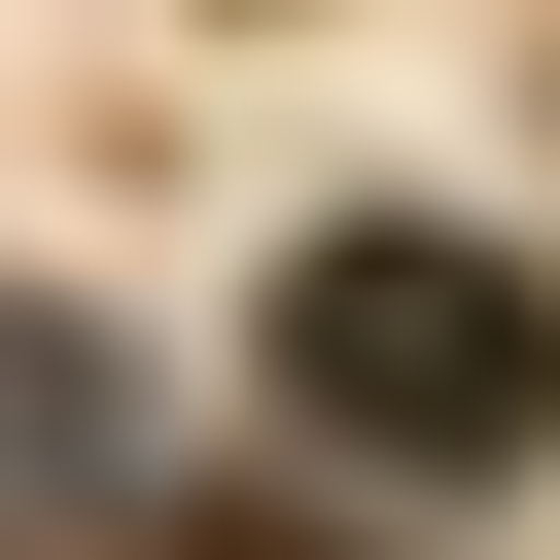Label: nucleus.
<instances>
[{"instance_id": "nucleus-1", "label": "nucleus", "mask_w": 560, "mask_h": 560, "mask_svg": "<svg viewBox=\"0 0 560 560\" xmlns=\"http://www.w3.org/2000/svg\"><path fill=\"white\" fill-rule=\"evenodd\" d=\"M280 420L385 490H490V455H560V280L455 210H350V245H280Z\"/></svg>"}, {"instance_id": "nucleus-3", "label": "nucleus", "mask_w": 560, "mask_h": 560, "mask_svg": "<svg viewBox=\"0 0 560 560\" xmlns=\"http://www.w3.org/2000/svg\"><path fill=\"white\" fill-rule=\"evenodd\" d=\"M175 560H350V525H175Z\"/></svg>"}, {"instance_id": "nucleus-2", "label": "nucleus", "mask_w": 560, "mask_h": 560, "mask_svg": "<svg viewBox=\"0 0 560 560\" xmlns=\"http://www.w3.org/2000/svg\"><path fill=\"white\" fill-rule=\"evenodd\" d=\"M0 525H105V350L0 315Z\"/></svg>"}]
</instances>
